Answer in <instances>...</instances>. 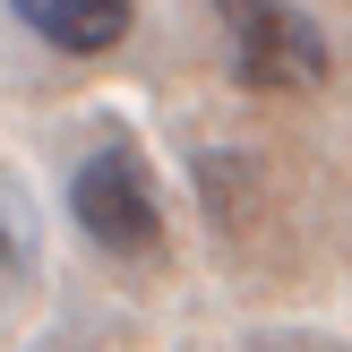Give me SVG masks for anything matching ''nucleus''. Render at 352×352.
<instances>
[{
    "mask_svg": "<svg viewBox=\"0 0 352 352\" xmlns=\"http://www.w3.org/2000/svg\"><path fill=\"white\" fill-rule=\"evenodd\" d=\"M215 26H223V60H232L241 86H258V95L327 86V34L309 9H292V0H215Z\"/></svg>",
    "mask_w": 352,
    "mask_h": 352,
    "instance_id": "nucleus-1",
    "label": "nucleus"
},
{
    "mask_svg": "<svg viewBox=\"0 0 352 352\" xmlns=\"http://www.w3.org/2000/svg\"><path fill=\"white\" fill-rule=\"evenodd\" d=\"M69 215L103 258H155L164 250V198L138 146H95L69 181Z\"/></svg>",
    "mask_w": 352,
    "mask_h": 352,
    "instance_id": "nucleus-2",
    "label": "nucleus"
},
{
    "mask_svg": "<svg viewBox=\"0 0 352 352\" xmlns=\"http://www.w3.org/2000/svg\"><path fill=\"white\" fill-rule=\"evenodd\" d=\"M17 26L43 34L52 52H69V60H95V52H112L120 34H129L138 0H9Z\"/></svg>",
    "mask_w": 352,
    "mask_h": 352,
    "instance_id": "nucleus-3",
    "label": "nucleus"
},
{
    "mask_svg": "<svg viewBox=\"0 0 352 352\" xmlns=\"http://www.w3.org/2000/svg\"><path fill=\"white\" fill-rule=\"evenodd\" d=\"M34 267V206L17 181H0V275H26Z\"/></svg>",
    "mask_w": 352,
    "mask_h": 352,
    "instance_id": "nucleus-4",
    "label": "nucleus"
}]
</instances>
